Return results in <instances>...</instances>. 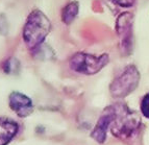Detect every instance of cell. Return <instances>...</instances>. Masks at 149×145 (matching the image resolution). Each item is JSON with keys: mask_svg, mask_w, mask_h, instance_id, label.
Returning a JSON list of instances; mask_svg holds the SVG:
<instances>
[{"mask_svg": "<svg viewBox=\"0 0 149 145\" xmlns=\"http://www.w3.org/2000/svg\"><path fill=\"white\" fill-rule=\"evenodd\" d=\"M51 30V22L40 10L29 13L23 26L22 37L28 49L36 50L40 47Z\"/></svg>", "mask_w": 149, "mask_h": 145, "instance_id": "6da1fadb", "label": "cell"}, {"mask_svg": "<svg viewBox=\"0 0 149 145\" xmlns=\"http://www.w3.org/2000/svg\"><path fill=\"white\" fill-rule=\"evenodd\" d=\"M79 13V3L77 1H71L62 10V21L64 24L70 25L76 19Z\"/></svg>", "mask_w": 149, "mask_h": 145, "instance_id": "9c48e42d", "label": "cell"}, {"mask_svg": "<svg viewBox=\"0 0 149 145\" xmlns=\"http://www.w3.org/2000/svg\"><path fill=\"white\" fill-rule=\"evenodd\" d=\"M107 54L93 55L86 52H77L71 56L69 66L74 72L85 75H93L99 72L107 65Z\"/></svg>", "mask_w": 149, "mask_h": 145, "instance_id": "3957f363", "label": "cell"}, {"mask_svg": "<svg viewBox=\"0 0 149 145\" xmlns=\"http://www.w3.org/2000/svg\"><path fill=\"white\" fill-rule=\"evenodd\" d=\"M19 132V124L10 118H0V145H8Z\"/></svg>", "mask_w": 149, "mask_h": 145, "instance_id": "ba28073f", "label": "cell"}, {"mask_svg": "<svg viewBox=\"0 0 149 145\" xmlns=\"http://www.w3.org/2000/svg\"><path fill=\"white\" fill-rule=\"evenodd\" d=\"M140 82V73L136 66H127L109 86V92L114 98H124L136 90Z\"/></svg>", "mask_w": 149, "mask_h": 145, "instance_id": "277c9868", "label": "cell"}, {"mask_svg": "<svg viewBox=\"0 0 149 145\" xmlns=\"http://www.w3.org/2000/svg\"><path fill=\"white\" fill-rule=\"evenodd\" d=\"M140 124L137 114L129 110L126 105H114V117L109 124L113 135L117 138H127L137 130Z\"/></svg>", "mask_w": 149, "mask_h": 145, "instance_id": "7a4b0ae2", "label": "cell"}, {"mask_svg": "<svg viewBox=\"0 0 149 145\" xmlns=\"http://www.w3.org/2000/svg\"><path fill=\"white\" fill-rule=\"evenodd\" d=\"M132 24L134 16L132 13L125 12L117 18L116 31L120 38V47L122 51L129 53L132 51Z\"/></svg>", "mask_w": 149, "mask_h": 145, "instance_id": "5b68a950", "label": "cell"}, {"mask_svg": "<svg viewBox=\"0 0 149 145\" xmlns=\"http://www.w3.org/2000/svg\"><path fill=\"white\" fill-rule=\"evenodd\" d=\"M113 117H114V105L105 109L103 114H102L101 117L98 120V122H97L94 130L91 134L92 138H94L97 142H104L105 138H107V132L109 128V124H111V122L113 120Z\"/></svg>", "mask_w": 149, "mask_h": 145, "instance_id": "52a82bcc", "label": "cell"}, {"mask_svg": "<svg viewBox=\"0 0 149 145\" xmlns=\"http://www.w3.org/2000/svg\"><path fill=\"white\" fill-rule=\"evenodd\" d=\"M113 1L122 8H130L134 3V0H113Z\"/></svg>", "mask_w": 149, "mask_h": 145, "instance_id": "8fae6325", "label": "cell"}, {"mask_svg": "<svg viewBox=\"0 0 149 145\" xmlns=\"http://www.w3.org/2000/svg\"><path fill=\"white\" fill-rule=\"evenodd\" d=\"M141 112L144 117L149 118V92L143 97L141 102Z\"/></svg>", "mask_w": 149, "mask_h": 145, "instance_id": "30bf717a", "label": "cell"}, {"mask_svg": "<svg viewBox=\"0 0 149 145\" xmlns=\"http://www.w3.org/2000/svg\"><path fill=\"white\" fill-rule=\"evenodd\" d=\"M8 105L20 118H25L33 112L32 100L23 93L14 91L8 96Z\"/></svg>", "mask_w": 149, "mask_h": 145, "instance_id": "8992f818", "label": "cell"}]
</instances>
